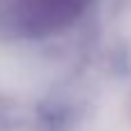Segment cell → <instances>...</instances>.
<instances>
[{"mask_svg":"<svg viewBox=\"0 0 131 131\" xmlns=\"http://www.w3.org/2000/svg\"><path fill=\"white\" fill-rule=\"evenodd\" d=\"M90 0H16L18 23L30 35H46L69 25Z\"/></svg>","mask_w":131,"mask_h":131,"instance_id":"cell-1","label":"cell"}]
</instances>
